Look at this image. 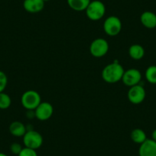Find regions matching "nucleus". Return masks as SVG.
Here are the masks:
<instances>
[{
  "mask_svg": "<svg viewBox=\"0 0 156 156\" xmlns=\"http://www.w3.org/2000/svg\"><path fill=\"white\" fill-rule=\"evenodd\" d=\"M145 97H146V92L145 88L140 84L129 87V90L127 93L129 101L134 105L142 103L145 100Z\"/></svg>",
  "mask_w": 156,
  "mask_h": 156,
  "instance_id": "obj_7",
  "label": "nucleus"
},
{
  "mask_svg": "<svg viewBox=\"0 0 156 156\" xmlns=\"http://www.w3.org/2000/svg\"><path fill=\"white\" fill-rule=\"evenodd\" d=\"M139 156H156V142L152 139H147L140 145Z\"/></svg>",
  "mask_w": 156,
  "mask_h": 156,
  "instance_id": "obj_10",
  "label": "nucleus"
},
{
  "mask_svg": "<svg viewBox=\"0 0 156 156\" xmlns=\"http://www.w3.org/2000/svg\"><path fill=\"white\" fill-rule=\"evenodd\" d=\"M41 103V98L40 94L33 90L25 91L21 97V103L27 110H34Z\"/></svg>",
  "mask_w": 156,
  "mask_h": 156,
  "instance_id": "obj_3",
  "label": "nucleus"
},
{
  "mask_svg": "<svg viewBox=\"0 0 156 156\" xmlns=\"http://www.w3.org/2000/svg\"><path fill=\"white\" fill-rule=\"evenodd\" d=\"M35 117L40 121L48 120L54 113V107L48 102H41L34 109Z\"/></svg>",
  "mask_w": 156,
  "mask_h": 156,
  "instance_id": "obj_9",
  "label": "nucleus"
},
{
  "mask_svg": "<svg viewBox=\"0 0 156 156\" xmlns=\"http://www.w3.org/2000/svg\"><path fill=\"white\" fill-rule=\"evenodd\" d=\"M22 148H23V147L22 146V145L18 143V142H14L10 145V151L12 154H16V155H19V153L22 151Z\"/></svg>",
  "mask_w": 156,
  "mask_h": 156,
  "instance_id": "obj_21",
  "label": "nucleus"
},
{
  "mask_svg": "<svg viewBox=\"0 0 156 156\" xmlns=\"http://www.w3.org/2000/svg\"><path fill=\"white\" fill-rule=\"evenodd\" d=\"M129 55L132 59L139 61L145 56V49L140 44H134L129 48Z\"/></svg>",
  "mask_w": 156,
  "mask_h": 156,
  "instance_id": "obj_14",
  "label": "nucleus"
},
{
  "mask_svg": "<svg viewBox=\"0 0 156 156\" xmlns=\"http://www.w3.org/2000/svg\"><path fill=\"white\" fill-rule=\"evenodd\" d=\"M142 25L148 29L156 28V14L151 11H145L140 16Z\"/></svg>",
  "mask_w": 156,
  "mask_h": 156,
  "instance_id": "obj_12",
  "label": "nucleus"
},
{
  "mask_svg": "<svg viewBox=\"0 0 156 156\" xmlns=\"http://www.w3.org/2000/svg\"><path fill=\"white\" fill-rule=\"evenodd\" d=\"M18 156H37V154L36 150L24 147Z\"/></svg>",
  "mask_w": 156,
  "mask_h": 156,
  "instance_id": "obj_20",
  "label": "nucleus"
},
{
  "mask_svg": "<svg viewBox=\"0 0 156 156\" xmlns=\"http://www.w3.org/2000/svg\"><path fill=\"white\" fill-rule=\"evenodd\" d=\"M90 1L91 0H67L69 7L76 12L85 11Z\"/></svg>",
  "mask_w": 156,
  "mask_h": 156,
  "instance_id": "obj_15",
  "label": "nucleus"
},
{
  "mask_svg": "<svg viewBox=\"0 0 156 156\" xmlns=\"http://www.w3.org/2000/svg\"><path fill=\"white\" fill-rule=\"evenodd\" d=\"M125 70L119 61L107 64L102 70V78L108 83H115L122 80Z\"/></svg>",
  "mask_w": 156,
  "mask_h": 156,
  "instance_id": "obj_1",
  "label": "nucleus"
},
{
  "mask_svg": "<svg viewBox=\"0 0 156 156\" xmlns=\"http://www.w3.org/2000/svg\"><path fill=\"white\" fill-rule=\"evenodd\" d=\"M151 139H152L154 142H156V129L152 132V133H151Z\"/></svg>",
  "mask_w": 156,
  "mask_h": 156,
  "instance_id": "obj_22",
  "label": "nucleus"
},
{
  "mask_svg": "<svg viewBox=\"0 0 156 156\" xmlns=\"http://www.w3.org/2000/svg\"><path fill=\"white\" fill-rule=\"evenodd\" d=\"M85 12L90 20L99 21L103 19L106 14V6L100 0H94L90 1Z\"/></svg>",
  "mask_w": 156,
  "mask_h": 156,
  "instance_id": "obj_2",
  "label": "nucleus"
},
{
  "mask_svg": "<svg viewBox=\"0 0 156 156\" xmlns=\"http://www.w3.org/2000/svg\"><path fill=\"white\" fill-rule=\"evenodd\" d=\"M8 84V77L5 72L0 70V93L4 92Z\"/></svg>",
  "mask_w": 156,
  "mask_h": 156,
  "instance_id": "obj_19",
  "label": "nucleus"
},
{
  "mask_svg": "<svg viewBox=\"0 0 156 156\" xmlns=\"http://www.w3.org/2000/svg\"><path fill=\"white\" fill-rule=\"evenodd\" d=\"M103 27L105 33L107 35L114 37L121 32L122 25L119 18L115 16H111L105 19Z\"/></svg>",
  "mask_w": 156,
  "mask_h": 156,
  "instance_id": "obj_4",
  "label": "nucleus"
},
{
  "mask_svg": "<svg viewBox=\"0 0 156 156\" xmlns=\"http://www.w3.org/2000/svg\"><path fill=\"white\" fill-rule=\"evenodd\" d=\"M142 80V73L138 69L130 68L125 70L122 78V81L124 85L131 87L139 84Z\"/></svg>",
  "mask_w": 156,
  "mask_h": 156,
  "instance_id": "obj_8",
  "label": "nucleus"
},
{
  "mask_svg": "<svg viewBox=\"0 0 156 156\" xmlns=\"http://www.w3.org/2000/svg\"><path fill=\"white\" fill-rule=\"evenodd\" d=\"M44 3L43 0H24L23 7L29 13H38L44 9Z\"/></svg>",
  "mask_w": 156,
  "mask_h": 156,
  "instance_id": "obj_11",
  "label": "nucleus"
},
{
  "mask_svg": "<svg viewBox=\"0 0 156 156\" xmlns=\"http://www.w3.org/2000/svg\"><path fill=\"white\" fill-rule=\"evenodd\" d=\"M9 133L16 137H23L26 133L27 129L25 124L20 121H14L9 126Z\"/></svg>",
  "mask_w": 156,
  "mask_h": 156,
  "instance_id": "obj_13",
  "label": "nucleus"
},
{
  "mask_svg": "<svg viewBox=\"0 0 156 156\" xmlns=\"http://www.w3.org/2000/svg\"><path fill=\"white\" fill-rule=\"evenodd\" d=\"M23 144L26 148L37 150L43 145V137L35 130H28L23 136Z\"/></svg>",
  "mask_w": 156,
  "mask_h": 156,
  "instance_id": "obj_5",
  "label": "nucleus"
},
{
  "mask_svg": "<svg viewBox=\"0 0 156 156\" xmlns=\"http://www.w3.org/2000/svg\"><path fill=\"white\" fill-rule=\"evenodd\" d=\"M43 1H44V2H48V1H50V0H43Z\"/></svg>",
  "mask_w": 156,
  "mask_h": 156,
  "instance_id": "obj_24",
  "label": "nucleus"
},
{
  "mask_svg": "<svg viewBox=\"0 0 156 156\" xmlns=\"http://www.w3.org/2000/svg\"><path fill=\"white\" fill-rule=\"evenodd\" d=\"M145 78L151 84H156V65H151L145 70Z\"/></svg>",
  "mask_w": 156,
  "mask_h": 156,
  "instance_id": "obj_17",
  "label": "nucleus"
},
{
  "mask_svg": "<svg viewBox=\"0 0 156 156\" xmlns=\"http://www.w3.org/2000/svg\"><path fill=\"white\" fill-rule=\"evenodd\" d=\"M12 104V100L9 95L5 92L0 93V109H6Z\"/></svg>",
  "mask_w": 156,
  "mask_h": 156,
  "instance_id": "obj_18",
  "label": "nucleus"
},
{
  "mask_svg": "<svg viewBox=\"0 0 156 156\" xmlns=\"http://www.w3.org/2000/svg\"><path fill=\"white\" fill-rule=\"evenodd\" d=\"M0 156H8L7 154H4V153H2V152H0Z\"/></svg>",
  "mask_w": 156,
  "mask_h": 156,
  "instance_id": "obj_23",
  "label": "nucleus"
},
{
  "mask_svg": "<svg viewBox=\"0 0 156 156\" xmlns=\"http://www.w3.org/2000/svg\"><path fill=\"white\" fill-rule=\"evenodd\" d=\"M109 46L106 39L98 37L94 39L90 45V52L94 58L104 57L109 51Z\"/></svg>",
  "mask_w": 156,
  "mask_h": 156,
  "instance_id": "obj_6",
  "label": "nucleus"
},
{
  "mask_svg": "<svg viewBox=\"0 0 156 156\" xmlns=\"http://www.w3.org/2000/svg\"><path fill=\"white\" fill-rule=\"evenodd\" d=\"M130 138H131L132 141H133V142H135V143L136 144H139V145H141L142 142H144L146 140L147 136L146 133H145L144 130L139 128H136L134 129L131 132Z\"/></svg>",
  "mask_w": 156,
  "mask_h": 156,
  "instance_id": "obj_16",
  "label": "nucleus"
}]
</instances>
